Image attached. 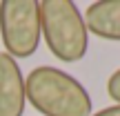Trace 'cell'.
<instances>
[{"instance_id": "1", "label": "cell", "mask_w": 120, "mask_h": 116, "mask_svg": "<svg viewBox=\"0 0 120 116\" xmlns=\"http://www.w3.org/2000/svg\"><path fill=\"white\" fill-rule=\"evenodd\" d=\"M25 92L31 107L42 116H91V96L64 69L40 65L25 78Z\"/></svg>"}, {"instance_id": "7", "label": "cell", "mask_w": 120, "mask_h": 116, "mask_svg": "<svg viewBox=\"0 0 120 116\" xmlns=\"http://www.w3.org/2000/svg\"><path fill=\"white\" fill-rule=\"evenodd\" d=\"M91 116H120V105H111V107H105L100 112L91 114Z\"/></svg>"}, {"instance_id": "6", "label": "cell", "mask_w": 120, "mask_h": 116, "mask_svg": "<svg viewBox=\"0 0 120 116\" xmlns=\"http://www.w3.org/2000/svg\"><path fill=\"white\" fill-rule=\"evenodd\" d=\"M107 94L111 100H116V105H120V67L109 76L107 80Z\"/></svg>"}, {"instance_id": "5", "label": "cell", "mask_w": 120, "mask_h": 116, "mask_svg": "<svg viewBox=\"0 0 120 116\" xmlns=\"http://www.w3.org/2000/svg\"><path fill=\"white\" fill-rule=\"evenodd\" d=\"M82 16H85V25L89 34L120 43V0L91 2Z\"/></svg>"}, {"instance_id": "2", "label": "cell", "mask_w": 120, "mask_h": 116, "mask_svg": "<svg viewBox=\"0 0 120 116\" xmlns=\"http://www.w3.org/2000/svg\"><path fill=\"white\" fill-rule=\"evenodd\" d=\"M40 27L49 52L60 63H78L89 47V31L85 16L71 0H42Z\"/></svg>"}, {"instance_id": "3", "label": "cell", "mask_w": 120, "mask_h": 116, "mask_svg": "<svg viewBox=\"0 0 120 116\" xmlns=\"http://www.w3.org/2000/svg\"><path fill=\"white\" fill-rule=\"evenodd\" d=\"M0 36H2L4 54H9L11 58L34 56L42 36L40 4L36 0H2Z\"/></svg>"}, {"instance_id": "4", "label": "cell", "mask_w": 120, "mask_h": 116, "mask_svg": "<svg viewBox=\"0 0 120 116\" xmlns=\"http://www.w3.org/2000/svg\"><path fill=\"white\" fill-rule=\"evenodd\" d=\"M25 107L27 92L20 65L9 54L0 52V116H22Z\"/></svg>"}]
</instances>
